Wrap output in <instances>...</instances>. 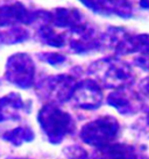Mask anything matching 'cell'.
Segmentation results:
<instances>
[{
	"instance_id": "obj_1",
	"label": "cell",
	"mask_w": 149,
	"mask_h": 159,
	"mask_svg": "<svg viewBox=\"0 0 149 159\" xmlns=\"http://www.w3.org/2000/svg\"><path fill=\"white\" fill-rule=\"evenodd\" d=\"M37 121L51 143H60L74 127L70 115L51 103L46 105L39 111Z\"/></svg>"
},
{
	"instance_id": "obj_2",
	"label": "cell",
	"mask_w": 149,
	"mask_h": 159,
	"mask_svg": "<svg viewBox=\"0 0 149 159\" xmlns=\"http://www.w3.org/2000/svg\"><path fill=\"white\" fill-rule=\"evenodd\" d=\"M77 83L70 75H57L48 77L37 84V93L49 101L63 103L72 98Z\"/></svg>"
},
{
	"instance_id": "obj_3",
	"label": "cell",
	"mask_w": 149,
	"mask_h": 159,
	"mask_svg": "<svg viewBox=\"0 0 149 159\" xmlns=\"http://www.w3.org/2000/svg\"><path fill=\"white\" fill-rule=\"evenodd\" d=\"M6 79L21 89H29L34 85L35 64L29 55L23 52L14 53L7 61Z\"/></svg>"
},
{
	"instance_id": "obj_4",
	"label": "cell",
	"mask_w": 149,
	"mask_h": 159,
	"mask_svg": "<svg viewBox=\"0 0 149 159\" xmlns=\"http://www.w3.org/2000/svg\"><path fill=\"white\" fill-rule=\"evenodd\" d=\"M117 129V122L112 117H101L84 125L80 137L89 144H100L113 138Z\"/></svg>"
},
{
	"instance_id": "obj_5",
	"label": "cell",
	"mask_w": 149,
	"mask_h": 159,
	"mask_svg": "<svg viewBox=\"0 0 149 159\" xmlns=\"http://www.w3.org/2000/svg\"><path fill=\"white\" fill-rule=\"evenodd\" d=\"M40 13L31 12L19 1L0 5V27L17 26L19 23L29 25L39 19Z\"/></svg>"
},
{
	"instance_id": "obj_6",
	"label": "cell",
	"mask_w": 149,
	"mask_h": 159,
	"mask_svg": "<svg viewBox=\"0 0 149 159\" xmlns=\"http://www.w3.org/2000/svg\"><path fill=\"white\" fill-rule=\"evenodd\" d=\"M101 92L96 83L92 80H85L77 84L72 95L74 106L84 109H94L100 105Z\"/></svg>"
},
{
	"instance_id": "obj_7",
	"label": "cell",
	"mask_w": 149,
	"mask_h": 159,
	"mask_svg": "<svg viewBox=\"0 0 149 159\" xmlns=\"http://www.w3.org/2000/svg\"><path fill=\"white\" fill-rule=\"evenodd\" d=\"M55 28H77L84 25L83 16L74 8H56L39 16Z\"/></svg>"
},
{
	"instance_id": "obj_8",
	"label": "cell",
	"mask_w": 149,
	"mask_h": 159,
	"mask_svg": "<svg viewBox=\"0 0 149 159\" xmlns=\"http://www.w3.org/2000/svg\"><path fill=\"white\" fill-rule=\"evenodd\" d=\"M26 105L18 93H11L0 98V122L8 120H18Z\"/></svg>"
},
{
	"instance_id": "obj_9",
	"label": "cell",
	"mask_w": 149,
	"mask_h": 159,
	"mask_svg": "<svg viewBox=\"0 0 149 159\" xmlns=\"http://www.w3.org/2000/svg\"><path fill=\"white\" fill-rule=\"evenodd\" d=\"M56 29H55V27L49 23L41 25L37 29V35H39L40 40L50 47H55V48L63 47L65 44V37L63 36L64 34L58 33Z\"/></svg>"
},
{
	"instance_id": "obj_10",
	"label": "cell",
	"mask_w": 149,
	"mask_h": 159,
	"mask_svg": "<svg viewBox=\"0 0 149 159\" xmlns=\"http://www.w3.org/2000/svg\"><path fill=\"white\" fill-rule=\"evenodd\" d=\"M33 137H34V134L31 131V129L26 128V127L15 128L4 135L5 139H7L15 145H20L23 142L31 141V139H33Z\"/></svg>"
},
{
	"instance_id": "obj_11",
	"label": "cell",
	"mask_w": 149,
	"mask_h": 159,
	"mask_svg": "<svg viewBox=\"0 0 149 159\" xmlns=\"http://www.w3.org/2000/svg\"><path fill=\"white\" fill-rule=\"evenodd\" d=\"M40 59H42L43 62H47L50 65L54 66H58L65 62V56H63L61 53H55V52H46L40 55Z\"/></svg>"
},
{
	"instance_id": "obj_12",
	"label": "cell",
	"mask_w": 149,
	"mask_h": 159,
	"mask_svg": "<svg viewBox=\"0 0 149 159\" xmlns=\"http://www.w3.org/2000/svg\"><path fill=\"white\" fill-rule=\"evenodd\" d=\"M0 43H5V33H0Z\"/></svg>"
}]
</instances>
